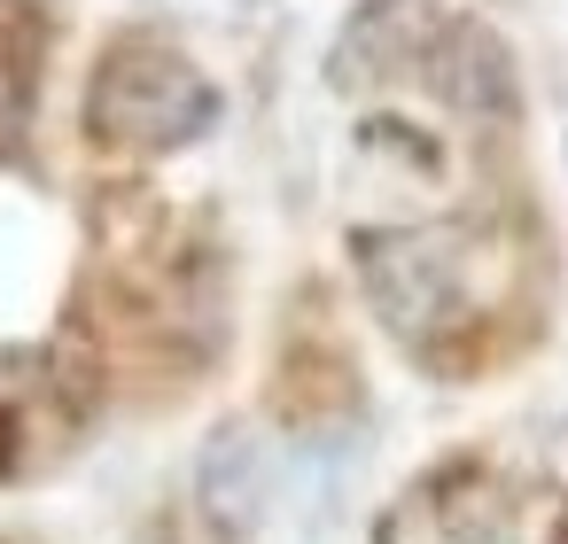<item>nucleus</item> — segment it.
<instances>
[{"mask_svg": "<svg viewBox=\"0 0 568 544\" xmlns=\"http://www.w3.org/2000/svg\"><path fill=\"white\" fill-rule=\"evenodd\" d=\"M211 117H219V86L164 40H118L87 94L94 141H118V148H180L211 133Z\"/></svg>", "mask_w": 568, "mask_h": 544, "instance_id": "f257e3e1", "label": "nucleus"}, {"mask_svg": "<svg viewBox=\"0 0 568 544\" xmlns=\"http://www.w3.org/2000/svg\"><path fill=\"white\" fill-rule=\"evenodd\" d=\"M358 257V288L374 304V319L405 342L452 327L459 311V288H467V257H459V234L444 226H366L351 242Z\"/></svg>", "mask_w": 568, "mask_h": 544, "instance_id": "f03ea898", "label": "nucleus"}, {"mask_svg": "<svg viewBox=\"0 0 568 544\" xmlns=\"http://www.w3.org/2000/svg\"><path fill=\"white\" fill-rule=\"evenodd\" d=\"M420 63H428V86H436L444 110H459V117H514V55H506V40L490 24H475V17L444 24Z\"/></svg>", "mask_w": 568, "mask_h": 544, "instance_id": "7ed1b4c3", "label": "nucleus"}, {"mask_svg": "<svg viewBox=\"0 0 568 544\" xmlns=\"http://www.w3.org/2000/svg\"><path fill=\"white\" fill-rule=\"evenodd\" d=\"M428 55V0H366L335 48V86H374Z\"/></svg>", "mask_w": 568, "mask_h": 544, "instance_id": "20e7f679", "label": "nucleus"}, {"mask_svg": "<svg viewBox=\"0 0 568 544\" xmlns=\"http://www.w3.org/2000/svg\"><path fill=\"white\" fill-rule=\"evenodd\" d=\"M195 490H203V505L219 521H257V505H265V443H257V428H242V420L219 428L203 443Z\"/></svg>", "mask_w": 568, "mask_h": 544, "instance_id": "39448f33", "label": "nucleus"}, {"mask_svg": "<svg viewBox=\"0 0 568 544\" xmlns=\"http://www.w3.org/2000/svg\"><path fill=\"white\" fill-rule=\"evenodd\" d=\"M452 466L428 482V490H413V497H397L389 513H382V528H374V544H475L483 536V505H452Z\"/></svg>", "mask_w": 568, "mask_h": 544, "instance_id": "423d86ee", "label": "nucleus"}, {"mask_svg": "<svg viewBox=\"0 0 568 544\" xmlns=\"http://www.w3.org/2000/svg\"><path fill=\"white\" fill-rule=\"evenodd\" d=\"M24 117H32V79H24L9 55H0V156L24 141Z\"/></svg>", "mask_w": 568, "mask_h": 544, "instance_id": "0eeeda50", "label": "nucleus"}, {"mask_svg": "<svg viewBox=\"0 0 568 544\" xmlns=\"http://www.w3.org/2000/svg\"><path fill=\"white\" fill-rule=\"evenodd\" d=\"M560 544H568V528H560Z\"/></svg>", "mask_w": 568, "mask_h": 544, "instance_id": "6e6552de", "label": "nucleus"}]
</instances>
